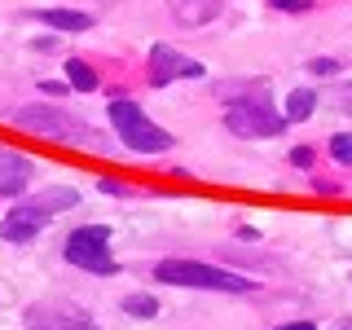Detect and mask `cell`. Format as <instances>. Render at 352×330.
I'll list each match as a JSON object with an SVG mask.
<instances>
[{"mask_svg":"<svg viewBox=\"0 0 352 330\" xmlns=\"http://www.w3.org/2000/svg\"><path fill=\"white\" fill-rule=\"evenodd\" d=\"M172 18H176V27H207V22H216L220 18V9H225V0H172Z\"/></svg>","mask_w":352,"mask_h":330,"instance_id":"10","label":"cell"},{"mask_svg":"<svg viewBox=\"0 0 352 330\" xmlns=\"http://www.w3.org/2000/svg\"><path fill=\"white\" fill-rule=\"evenodd\" d=\"M269 5L282 14H304V9H313V0H269Z\"/></svg>","mask_w":352,"mask_h":330,"instance_id":"17","label":"cell"},{"mask_svg":"<svg viewBox=\"0 0 352 330\" xmlns=\"http://www.w3.org/2000/svg\"><path fill=\"white\" fill-rule=\"evenodd\" d=\"M124 313H132V317H154V313H159V300H154V295H128V300H124Z\"/></svg>","mask_w":352,"mask_h":330,"instance_id":"15","label":"cell"},{"mask_svg":"<svg viewBox=\"0 0 352 330\" xmlns=\"http://www.w3.org/2000/svg\"><path fill=\"white\" fill-rule=\"evenodd\" d=\"M44 225H49V212H40V207L27 198V203L9 207V216L0 220V238L5 242H31Z\"/></svg>","mask_w":352,"mask_h":330,"instance_id":"8","label":"cell"},{"mask_svg":"<svg viewBox=\"0 0 352 330\" xmlns=\"http://www.w3.org/2000/svg\"><path fill=\"white\" fill-rule=\"evenodd\" d=\"M62 256L71 260L75 269L97 273V278H106V273H119V264L110 260V229H106V225H84V229H75V234L66 238Z\"/></svg>","mask_w":352,"mask_h":330,"instance_id":"4","label":"cell"},{"mask_svg":"<svg viewBox=\"0 0 352 330\" xmlns=\"http://www.w3.org/2000/svg\"><path fill=\"white\" fill-rule=\"evenodd\" d=\"M31 172H36V168H31L27 154L0 146V198H18V194H27Z\"/></svg>","mask_w":352,"mask_h":330,"instance_id":"9","label":"cell"},{"mask_svg":"<svg viewBox=\"0 0 352 330\" xmlns=\"http://www.w3.org/2000/svg\"><path fill=\"white\" fill-rule=\"evenodd\" d=\"M335 330H352V322H344V326H335Z\"/></svg>","mask_w":352,"mask_h":330,"instance_id":"23","label":"cell"},{"mask_svg":"<svg viewBox=\"0 0 352 330\" xmlns=\"http://www.w3.org/2000/svg\"><path fill=\"white\" fill-rule=\"evenodd\" d=\"M278 330H317L313 322H291V326H278Z\"/></svg>","mask_w":352,"mask_h":330,"instance_id":"22","label":"cell"},{"mask_svg":"<svg viewBox=\"0 0 352 330\" xmlns=\"http://www.w3.org/2000/svg\"><path fill=\"white\" fill-rule=\"evenodd\" d=\"M31 18L44 22V27H53V31H88L93 27V18L80 14V9H36Z\"/></svg>","mask_w":352,"mask_h":330,"instance_id":"11","label":"cell"},{"mask_svg":"<svg viewBox=\"0 0 352 330\" xmlns=\"http://www.w3.org/2000/svg\"><path fill=\"white\" fill-rule=\"evenodd\" d=\"M330 154H335L339 163H352V137H348V132H344V137H335V141H330Z\"/></svg>","mask_w":352,"mask_h":330,"instance_id":"16","label":"cell"},{"mask_svg":"<svg viewBox=\"0 0 352 330\" xmlns=\"http://www.w3.org/2000/svg\"><path fill=\"white\" fill-rule=\"evenodd\" d=\"M154 278L168 282V286H198V291H225V295L251 291V278L216 269V264H203V260H163V264H154Z\"/></svg>","mask_w":352,"mask_h":330,"instance_id":"2","label":"cell"},{"mask_svg":"<svg viewBox=\"0 0 352 330\" xmlns=\"http://www.w3.org/2000/svg\"><path fill=\"white\" fill-rule=\"evenodd\" d=\"M40 93H49V97H62L66 88H62V84H53V80H44V84H40Z\"/></svg>","mask_w":352,"mask_h":330,"instance_id":"20","label":"cell"},{"mask_svg":"<svg viewBox=\"0 0 352 330\" xmlns=\"http://www.w3.org/2000/svg\"><path fill=\"white\" fill-rule=\"evenodd\" d=\"M176 75H190V80H198V75H203V66H198V62H185L172 44H154V49H150V84L154 88H168Z\"/></svg>","mask_w":352,"mask_h":330,"instance_id":"7","label":"cell"},{"mask_svg":"<svg viewBox=\"0 0 352 330\" xmlns=\"http://www.w3.org/2000/svg\"><path fill=\"white\" fill-rule=\"evenodd\" d=\"M27 330H102V326L75 304H31Z\"/></svg>","mask_w":352,"mask_h":330,"instance_id":"6","label":"cell"},{"mask_svg":"<svg viewBox=\"0 0 352 330\" xmlns=\"http://www.w3.org/2000/svg\"><path fill=\"white\" fill-rule=\"evenodd\" d=\"M313 106H317V93H313V88H295V93L286 97V110H282L286 124H300V119H308V115H313Z\"/></svg>","mask_w":352,"mask_h":330,"instance_id":"13","label":"cell"},{"mask_svg":"<svg viewBox=\"0 0 352 330\" xmlns=\"http://www.w3.org/2000/svg\"><path fill=\"white\" fill-rule=\"evenodd\" d=\"M102 194H115L119 198V194H124V185H119V181H102Z\"/></svg>","mask_w":352,"mask_h":330,"instance_id":"21","label":"cell"},{"mask_svg":"<svg viewBox=\"0 0 352 330\" xmlns=\"http://www.w3.org/2000/svg\"><path fill=\"white\" fill-rule=\"evenodd\" d=\"M313 71H317V75H335V71H339V62H335V58H317V62H313Z\"/></svg>","mask_w":352,"mask_h":330,"instance_id":"19","label":"cell"},{"mask_svg":"<svg viewBox=\"0 0 352 330\" xmlns=\"http://www.w3.org/2000/svg\"><path fill=\"white\" fill-rule=\"evenodd\" d=\"M286 124V115H278L264 97H234L225 115V128L234 137H278Z\"/></svg>","mask_w":352,"mask_h":330,"instance_id":"5","label":"cell"},{"mask_svg":"<svg viewBox=\"0 0 352 330\" xmlns=\"http://www.w3.org/2000/svg\"><path fill=\"white\" fill-rule=\"evenodd\" d=\"M66 80L80 88V93H93V88H97V71L88 62H80V58H66Z\"/></svg>","mask_w":352,"mask_h":330,"instance_id":"14","label":"cell"},{"mask_svg":"<svg viewBox=\"0 0 352 330\" xmlns=\"http://www.w3.org/2000/svg\"><path fill=\"white\" fill-rule=\"evenodd\" d=\"M31 203H36L40 212L58 216V212H66V207H75V203H80V190H66V185H58V190H44L40 198H31Z\"/></svg>","mask_w":352,"mask_h":330,"instance_id":"12","label":"cell"},{"mask_svg":"<svg viewBox=\"0 0 352 330\" xmlns=\"http://www.w3.org/2000/svg\"><path fill=\"white\" fill-rule=\"evenodd\" d=\"M291 163H295V168H308V163H313V150H308V146L291 150Z\"/></svg>","mask_w":352,"mask_h":330,"instance_id":"18","label":"cell"},{"mask_svg":"<svg viewBox=\"0 0 352 330\" xmlns=\"http://www.w3.org/2000/svg\"><path fill=\"white\" fill-rule=\"evenodd\" d=\"M110 128L119 132V141H124L132 154H163V150H172V132H163L154 119H146L141 106L128 102V97H115V102H110Z\"/></svg>","mask_w":352,"mask_h":330,"instance_id":"3","label":"cell"},{"mask_svg":"<svg viewBox=\"0 0 352 330\" xmlns=\"http://www.w3.org/2000/svg\"><path fill=\"white\" fill-rule=\"evenodd\" d=\"M14 124L22 132H31V137H44V141H62V146H102V137L97 132H88L84 119H75L71 110H62V106H22L14 110Z\"/></svg>","mask_w":352,"mask_h":330,"instance_id":"1","label":"cell"}]
</instances>
